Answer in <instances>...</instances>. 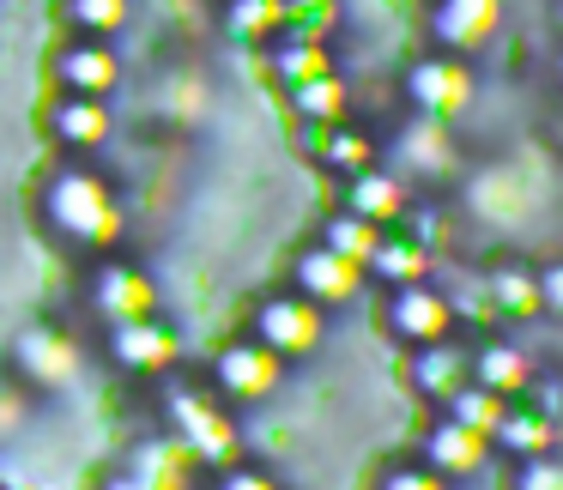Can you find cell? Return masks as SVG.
Wrapping results in <instances>:
<instances>
[{
  "label": "cell",
  "instance_id": "cell-1",
  "mask_svg": "<svg viewBox=\"0 0 563 490\" xmlns=\"http://www.w3.org/2000/svg\"><path fill=\"white\" fill-rule=\"evenodd\" d=\"M49 224L79 248H110L122 236V207L115 188L91 170H62L49 182Z\"/></svg>",
  "mask_w": 563,
  "mask_h": 490
},
{
  "label": "cell",
  "instance_id": "cell-2",
  "mask_svg": "<svg viewBox=\"0 0 563 490\" xmlns=\"http://www.w3.org/2000/svg\"><path fill=\"white\" fill-rule=\"evenodd\" d=\"M321 303H309L303 291H285V297H267L255 309V339L267 345L273 357H309L321 345Z\"/></svg>",
  "mask_w": 563,
  "mask_h": 490
},
{
  "label": "cell",
  "instance_id": "cell-3",
  "mask_svg": "<svg viewBox=\"0 0 563 490\" xmlns=\"http://www.w3.org/2000/svg\"><path fill=\"white\" fill-rule=\"evenodd\" d=\"M170 417H176V430H183V448L207 466L236 460V448H243V430H236L212 400H200V393H188V388H170Z\"/></svg>",
  "mask_w": 563,
  "mask_h": 490
},
{
  "label": "cell",
  "instance_id": "cell-4",
  "mask_svg": "<svg viewBox=\"0 0 563 490\" xmlns=\"http://www.w3.org/2000/svg\"><path fill=\"white\" fill-rule=\"evenodd\" d=\"M382 321H388L400 339L412 345H437V339H454V309H449V291H430L424 279H406L388 291L382 303Z\"/></svg>",
  "mask_w": 563,
  "mask_h": 490
},
{
  "label": "cell",
  "instance_id": "cell-5",
  "mask_svg": "<svg viewBox=\"0 0 563 490\" xmlns=\"http://www.w3.org/2000/svg\"><path fill=\"white\" fill-rule=\"evenodd\" d=\"M406 98H412L418 115H437V122H449V115H461L466 103H473V79H466V67L454 62V55H430V62L412 67V79H406Z\"/></svg>",
  "mask_w": 563,
  "mask_h": 490
},
{
  "label": "cell",
  "instance_id": "cell-6",
  "mask_svg": "<svg viewBox=\"0 0 563 490\" xmlns=\"http://www.w3.org/2000/svg\"><path fill=\"white\" fill-rule=\"evenodd\" d=\"M19 369H25V381H37V388H74L79 369H86V352H79L62 327H31L25 339H19Z\"/></svg>",
  "mask_w": 563,
  "mask_h": 490
},
{
  "label": "cell",
  "instance_id": "cell-7",
  "mask_svg": "<svg viewBox=\"0 0 563 490\" xmlns=\"http://www.w3.org/2000/svg\"><path fill=\"white\" fill-rule=\"evenodd\" d=\"M55 79H62L67 98H103L122 79V62H115V49L103 37H79L55 55Z\"/></svg>",
  "mask_w": 563,
  "mask_h": 490
},
{
  "label": "cell",
  "instance_id": "cell-8",
  "mask_svg": "<svg viewBox=\"0 0 563 490\" xmlns=\"http://www.w3.org/2000/svg\"><path fill=\"white\" fill-rule=\"evenodd\" d=\"M394 158H400L406 176L418 182H437V176L454 170V140L437 115H418V122H400L394 127Z\"/></svg>",
  "mask_w": 563,
  "mask_h": 490
},
{
  "label": "cell",
  "instance_id": "cell-9",
  "mask_svg": "<svg viewBox=\"0 0 563 490\" xmlns=\"http://www.w3.org/2000/svg\"><path fill=\"white\" fill-rule=\"evenodd\" d=\"M219 388H224V400H243V405L267 400V393L279 388V357H273L261 339L224 345L219 352Z\"/></svg>",
  "mask_w": 563,
  "mask_h": 490
},
{
  "label": "cell",
  "instance_id": "cell-10",
  "mask_svg": "<svg viewBox=\"0 0 563 490\" xmlns=\"http://www.w3.org/2000/svg\"><path fill=\"white\" fill-rule=\"evenodd\" d=\"M110 357L128 376H164V369L183 357V345H176V333L158 327V321H122V327H110Z\"/></svg>",
  "mask_w": 563,
  "mask_h": 490
},
{
  "label": "cell",
  "instance_id": "cell-11",
  "mask_svg": "<svg viewBox=\"0 0 563 490\" xmlns=\"http://www.w3.org/2000/svg\"><path fill=\"white\" fill-rule=\"evenodd\" d=\"M91 303H98V315L110 321V327H122V321H146L152 303H158V291H152V279L140 267L110 260V267H98V279H91Z\"/></svg>",
  "mask_w": 563,
  "mask_h": 490
},
{
  "label": "cell",
  "instance_id": "cell-12",
  "mask_svg": "<svg viewBox=\"0 0 563 490\" xmlns=\"http://www.w3.org/2000/svg\"><path fill=\"white\" fill-rule=\"evenodd\" d=\"M297 291H303L309 303H352V297L364 291V267L333 255V248L321 243V248H309V255H297Z\"/></svg>",
  "mask_w": 563,
  "mask_h": 490
},
{
  "label": "cell",
  "instance_id": "cell-13",
  "mask_svg": "<svg viewBox=\"0 0 563 490\" xmlns=\"http://www.w3.org/2000/svg\"><path fill=\"white\" fill-rule=\"evenodd\" d=\"M485 454H490V436L466 430L461 417H442L424 436V466H437L442 478H473L478 466H485Z\"/></svg>",
  "mask_w": 563,
  "mask_h": 490
},
{
  "label": "cell",
  "instance_id": "cell-14",
  "mask_svg": "<svg viewBox=\"0 0 563 490\" xmlns=\"http://www.w3.org/2000/svg\"><path fill=\"white\" fill-rule=\"evenodd\" d=\"M473 381L490 393H503V400H515L521 388H533V357L515 339H485L473 352Z\"/></svg>",
  "mask_w": 563,
  "mask_h": 490
},
{
  "label": "cell",
  "instance_id": "cell-15",
  "mask_svg": "<svg viewBox=\"0 0 563 490\" xmlns=\"http://www.w3.org/2000/svg\"><path fill=\"white\" fill-rule=\"evenodd\" d=\"M412 381L437 400H454V393L473 381V352L454 339H437V345H418V364H412Z\"/></svg>",
  "mask_w": 563,
  "mask_h": 490
},
{
  "label": "cell",
  "instance_id": "cell-16",
  "mask_svg": "<svg viewBox=\"0 0 563 490\" xmlns=\"http://www.w3.org/2000/svg\"><path fill=\"white\" fill-rule=\"evenodd\" d=\"M497 25V0H442L437 7V37L449 49H478Z\"/></svg>",
  "mask_w": 563,
  "mask_h": 490
},
{
  "label": "cell",
  "instance_id": "cell-17",
  "mask_svg": "<svg viewBox=\"0 0 563 490\" xmlns=\"http://www.w3.org/2000/svg\"><path fill=\"white\" fill-rule=\"evenodd\" d=\"M490 442H497V448H509V454H521V460H533V454L558 448V430H551V412L509 405V412H503V424L490 430Z\"/></svg>",
  "mask_w": 563,
  "mask_h": 490
},
{
  "label": "cell",
  "instance_id": "cell-18",
  "mask_svg": "<svg viewBox=\"0 0 563 490\" xmlns=\"http://www.w3.org/2000/svg\"><path fill=\"white\" fill-rule=\"evenodd\" d=\"M49 127L67 140V146L91 152V146L110 140V110H103V98H62V103H55V115H49Z\"/></svg>",
  "mask_w": 563,
  "mask_h": 490
},
{
  "label": "cell",
  "instance_id": "cell-19",
  "mask_svg": "<svg viewBox=\"0 0 563 490\" xmlns=\"http://www.w3.org/2000/svg\"><path fill=\"white\" fill-rule=\"evenodd\" d=\"M352 212H357V219H369V224L400 219V212H406V182H400V176L357 170L352 176Z\"/></svg>",
  "mask_w": 563,
  "mask_h": 490
},
{
  "label": "cell",
  "instance_id": "cell-20",
  "mask_svg": "<svg viewBox=\"0 0 563 490\" xmlns=\"http://www.w3.org/2000/svg\"><path fill=\"white\" fill-rule=\"evenodd\" d=\"M485 297H490V315H533L539 309V279L521 267H497L485 279Z\"/></svg>",
  "mask_w": 563,
  "mask_h": 490
},
{
  "label": "cell",
  "instance_id": "cell-21",
  "mask_svg": "<svg viewBox=\"0 0 563 490\" xmlns=\"http://www.w3.org/2000/svg\"><path fill=\"white\" fill-rule=\"evenodd\" d=\"M503 412H509V405H503V393L478 388V381H466V388L449 400V417H461L466 430H478V436H490V430L503 424Z\"/></svg>",
  "mask_w": 563,
  "mask_h": 490
},
{
  "label": "cell",
  "instance_id": "cell-22",
  "mask_svg": "<svg viewBox=\"0 0 563 490\" xmlns=\"http://www.w3.org/2000/svg\"><path fill=\"white\" fill-rule=\"evenodd\" d=\"M376 243H382L376 224L357 219V212H345V219H328V248H333V255H345V260H357V267H369Z\"/></svg>",
  "mask_w": 563,
  "mask_h": 490
},
{
  "label": "cell",
  "instance_id": "cell-23",
  "mask_svg": "<svg viewBox=\"0 0 563 490\" xmlns=\"http://www.w3.org/2000/svg\"><path fill=\"white\" fill-rule=\"evenodd\" d=\"M321 158L357 176V170H369V158H376V140H369L364 127H333V134H328V146H321Z\"/></svg>",
  "mask_w": 563,
  "mask_h": 490
},
{
  "label": "cell",
  "instance_id": "cell-24",
  "mask_svg": "<svg viewBox=\"0 0 563 490\" xmlns=\"http://www.w3.org/2000/svg\"><path fill=\"white\" fill-rule=\"evenodd\" d=\"M67 13H74V25H79V31H98V37H110V31H122L128 0H74Z\"/></svg>",
  "mask_w": 563,
  "mask_h": 490
},
{
  "label": "cell",
  "instance_id": "cell-25",
  "mask_svg": "<svg viewBox=\"0 0 563 490\" xmlns=\"http://www.w3.org/2000/svg\"><path fill=\"white\" fill-rule=\"evenodd\" d=\"M25 424H31V393L19 381H0V442L19 436Z\"/></svg>",
  "mask_w": 563,
  "mask_h": 490
},
{
  "label": "cell",
  "instance_id": "cell-26",
  "mask_svg": "<svg viewBox=\"0 0 563 490\" xmlns=\"http://www.w3.org/2000/svg\"><path fill=\"white\" fill-rule=\"evenodd\" d=\"M515 490H563V466L551 460V454H533V460H521V472H515Z\"/></svg>",
  "mask_w": 563,
  "mask_h": 490
},
{
  "label": "cell",
  "instance_id": "cell-27",
  "mask_svg": "<svg viewBox=\"0 0 563 490\" xmlns=\"http://www.w3.org/2000/svg\"><path fill=\"white\" fill-rule=\"evenodd\" d=\"M382 490H449V478L437 466H400V472L382 478Z\"/></svg>",
  "mask_w": 563,
  "mask_h": 490
},
{
  "label": "cell",
  "instance_id": "cell-28",
  "mask_svg": "<svg viewBox=\"0 0 563 490\" xmlns=\"http://www.w3.org/2000/svg\"><path fill=\"white\" fill-rule=\"evenodd\" d=\"M212 490H279L267 472H249V466H231V472H219V485Z\"/></svg>",
  "mask_w": 563,
  "mask_h": 490
},
{
  "label": "cell",
  "instance_id": "cell-29",
  "mask_svg": "<svg viewBox=\"0 0 563 490\" xmlns=\"http://www.w3.org/2000/svg\"><path fill=\"white\" fill-rule=\"evenodd\" d=\"M539 309H558V315H563V260L539 272Z\"/></svg>",
  "mask_w": 563,
  "mask_h": 490
}]
</instances>
